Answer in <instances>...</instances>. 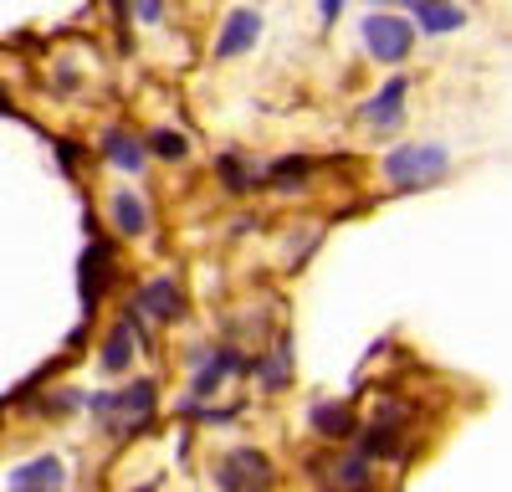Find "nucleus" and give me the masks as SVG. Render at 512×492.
<instances>
[{
  "label": "nucleus",
  "instance_id": "1",
  "mask_svg": "<svg viewBox=\"0 0 512 492\" xmlns=\"http://www.w3.org/2000/svg\"><path fill=\"white\" fill-rule=\"evenodd\" d=\"M446 170V144H400L384 154V180L395 190H410L420 180H436Z\"/></svg>",
  "mask_w": 512,
  "mask_h": 492
},
{
  "label": "nucleus",
  "instance_id": "2",
  "mask_svg": "<svg viewBox=\"0 0 512 492\" xmlns=\"http://www.w3.org/2000/svg\"><path fill=\"white\" fill-rule=\"evenodd\" d=\"M364 47L379 57V62H405L410 57V47H415V36H410V26L400 21V16H369L364 21Z\"/></svg>",
  "mask_w": 512,
  "mask_h": 492
},
{
  "label": "nucleus",
  "instance_id": "3",
  "mask_svg": "<svg viewBox=\"0 0 512 492\" xmlns=\"http://www.w3.org/2000/svg\"><path fill=\"white\" fill-rule=\"evenodd\" d=\"M272 482V467L262 451H231V457L216 467V487L221 492H262Z\"/></svg>",
  "mask_w": 512,
  "mask_h": 492
},
{
  "label": "nucleus",
  "instance_id": "4",
  "mask_svg": "<svg viewBox=\"0 0 512 492\" xmlns=\"http://www.w3.org/2000/svg\"><path fill=\"white\" fill-rule=\"evenodd\" d=\"M256 36H262V16L246 11V6L226 11V26H221V36H216V57H241Z\"/></svg>",
  "mask_w": 512,
  "mask_h": 492
},
{
  "label": "nucleus",
  "instance_id": "5",
  "mask_svg": "<svg viewBox=\"0 0 512 492\" xmlns=\"http://www.w3.org/2000/svg\"><path fill=\"white\" fill-rule=\"evenodd\" d=\"M62 462L57 457H36V462H21L11 477H6V492H57L62 487Z\"/></svg>",
  "mask_w": 512,
  "mask_h": 492
},
{
  "label": "nucleus",
  "instance_id": "6",
  "mask_svg": "<svg viewBox=\"0 0 512 492\" xmlns=\"http://www.w3.org/2000/svg\"><path fill=\"white\" fill-rule=\"evenodd\" d=\"M113 410H123V416H149L154 410V385L139 380V385H128L123 395H93V416H113Z\"/></svg>",
  "mask_w": 512,
  "mask_h": 492
},
{
  "label": "nucleus",
  "instance_id": "7",
  "mask_svg": "<svg viewBox=\"0 0 512 492\" xmlns=\"http://www.w3.org/2000/svg\"><path fill=\"white\" fill-rule=\"evenodd\" d=\"M400 103H405V77H390L379 88V98L364 103V123H374V129H395V123H400Z\"/></svg>",
  "mask_w": 512,
  "mask_h": 492
},
{
  "label": "nucleus",
  "instance_id": "8",
  "mask_svg": "<svg viewBox=\"0 0 512 492\" xmlns=\"http://www.w3.org/2000/svg\"><path fill=\"white\" fill-rule=\"evenodd\" d=\"M410 16H415V26L420 31H456L461 21H466V11L461 6H446V0H415V6H410Z\"/></svg>",
  "mask_w": 512,
  "mask_h": 492
},
{
  "label": "nucleus",
  "instance_id": "9",
  "mask_svg": "<svg viewBox=\"0 0 512 492\" xmlns=\"http://www.w3.org/2000/svg\"><path fill=\"white\" fill-rule=\"evenodd\" d=\"M113 226H118L123 236H144V231H149V205H144L134 190H118V195H113Z\"/></svg>",
  "mask_w": 512,
  "mask_h": 492
},
{
  "label": "nucleus",
  "instance_id": "10",
  "mask_svg": "<svg viewBox=\"0 0 512 492\" xmlns=\"http://www.w3.org/2000/svg\"><path fill=\"white\" fill-rule=\"evenodd\" d=\"M103 282H108V241H93L88 246V262H82V298H88V308L98 303Z\"/></svg>",
  "mask_w": 512,
  "mask_h": 492
},
{
  "label": "nucleus",
  "instance_id": "11",
  "mask_svg": "<svg viewBox=\"0 0 512 492\" xmlns=\"http://www.w3.org/2000/svg\"><path fill=\"white\" fill-rule=\"evenodd\" d=\"M139 308H144L149 318H175V308H180V293H175V277H154V282L144 287V298H139Z\"/></svg>",
  "mask_w": 512,
  "mask_h": 492
},
{
  "label": "nucleus",
  "instance_id": "12",
  "mask_svg": "<svg viewBox=\"0 0 512 492\" xmlns=\"http://www.w3.org/2000/svg\"><path fill=\"white\" fill-rule=\"evenodd\" d=\"M313 431H318V436H349V431H354L349 405H338V400H318V405H313Z\"/></svg>",
  "mask_w": 512,
  "mask_h": 492
},
{
  "label": "nucleus",
  "instance_id": "13",
  "mask_svg": "<svg viewBox=\"0 0 512 492\" xmlns=\"http://www.w3.org/2000/svg\"><path fill=\"white\" fill-rule=\"evenodd\" d=\"M231 369H236V354H231V349L216 354L210 364H200V369H195V395H210V390H216V385L231 375Z\"/></svg>",
  "mask_w": 512,
  "mask_h": 492
},
{
  "label": "nucleus",
  "instance_id": "14",
  "mask_svg": "<svg viewBox=\"0 0 512 492\" xmlns=\"http://www.w3.org/2000/svg\"><path fill=\"white\" fill-rule=\"evenodd\" d=\"M103 149H108V154H113V159L123 164V170H128V175H134V170H139V164H144V149H139L134 139H123L118 129H108V134H103Z\"/></svg>",
  "mask_w": 512,
  "mask_h": 492
},
{
  "label": "nucleus",
  "instance_id": "15",
  "mask_svg": "<svg viewBox=\"0 0 512 492\" xmlns=\"http://www.w3.org/2000/svg\"><path fill=\"white\" fill-rule=\"evenodd\" d=\"M128 344H134V339H128V323H118L113 334H108V344H103V369H108V375L128 369Z\"/></svg>",
  "mask_w": 512,
  "mask_h": 492
},
{
  "label": "nucleus",
  "instance_id": "16",
  "mask_svg": "<svg viewBox=\"0 0 512 492\" xmlns=\"http://www.w3.org/2000/svg\"><path fill=\"white\" fill-rule=\"evenodd\" d=\"M149 149H154L159 159H185V134H175V129H154V134H149Z\"/></svg>",
  "mask_w": 512,
  "mask_h": 492
},
{
  "label": "nucleus",
  "instance_id": "17",
  "mask_svg": "<svg viewBox=\"0 0 512 492\" xmlns=\"http://www.w3.org/2000/svg\"><path fill=\"white\" fill-rule=\"evenodd\" d=\"M262 375H267V380H262L267 390H282V385H287V339L277 344V354H272V364L262 369Z\"/></svg>",
  "mask_w": 512,
  "mask_h": 492
},
{
  "label": "nucleus",
  "instance_id": "18",
  "mask_svg": "<svg viewBox=\"0 0 512 492\" xmlns=\"http://www.w3.org/2000/svg\"><path fill=\"white\" fill-rule=\"evenodd\" d=\"M221 175H226V185H231V190H246V185H251V175H241V159H236V154H226V159H221Z\"/></svg>",
  "mask_w": 512,
  "mask_h": 492
},
{
  "label": "nucleus",
  "instance_id": "19",
  "mask_svg": "<svg viewBox=\"0 0 512 492\" xmlns=\"http://www.w3.org/2000/svg\"><path fill=\"white\" fill-rule=\"evenodd\" d=\"M134 11H139L144 21H159V11H164V6H154V0H144V6H134Z\"/></svg>",
  "mask_w": 512,
  "mask_h": 492
}]
</instances>
